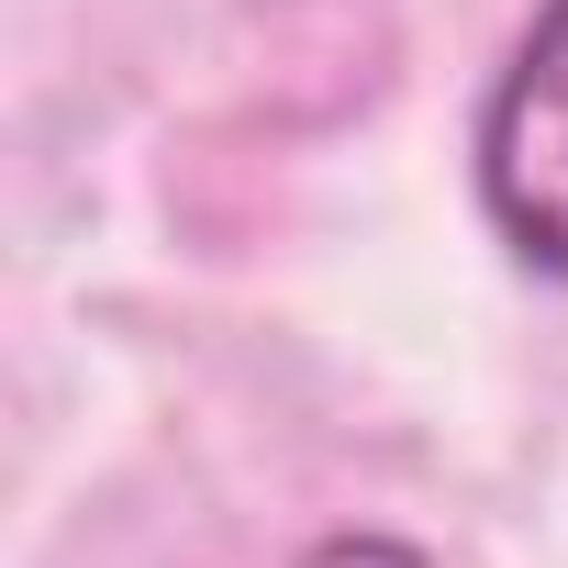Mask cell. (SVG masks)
<instances>
[{"label":"cell","instance_id":"obj_1","mask_svg":"<svg viewBox=\"0 0 568 568\" xmlns=\"http://www.w3.org/2000/svg\"><path fill=\"white\" fill-rule=\"evenodd\" d=\"M479 212L535 278H568V0H535L479 112Z\"/></svg>","mask_w":568,"mask_h":568},{"label":"cell","instance_id":"obj_2","mask_svg":"<svg viewBox=\"0 0 568 568\" xmlns=\"http://www.w3.org/2000/svg\"><path fill=\"white\" fill-rule=\"evenodd\" d=\"M291 568H424L402 535H324L313 557H291Z\"/></svg>","mask_w":568,"mask_h":568}]
</instances>
